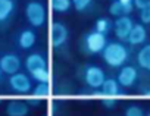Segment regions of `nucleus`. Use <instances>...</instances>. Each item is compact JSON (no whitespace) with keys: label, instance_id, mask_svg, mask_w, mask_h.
I'll use <instances>...</instances> for the list:
<instances>
[{"label":"nucleus","instance_id":"7c9ffc66","mask_svg":"<svg viewBox=\"0 0 150 116\" xmlns=\"http://www.w3.org/2000/svg\"><path fill=\"white\" fill-rule=\"evenodd\" d=\"M146 116H150V112H149V113H147V115H146Z\"/></svg>","mask_w":150,"mask_h":116},{"label":"nucleus","instance_id":"2eb2a0df","mask_svg":"<svg viewBox=\"0 0 150 116\" xmlns=\"http://www.w3.org/2000/svg\"><path fill=\"white\" fill-rule=\"evenodd\" d=\"M137 63L141 69L150 72V44H146L140 49L137 54Z\"/></svg>","mask_w":150,"mask_h":116},{"label":"nucleus","instance_id":"2f4dec72","mask_svg":"<svg viewBox=\"0 0 150 116\" xmlns=\"http://www.w3.org/2000/svg\"><path fill=\"white\" fill-rule=\"evenodd\" d=\"M0 100H2V98H0Z\"/></svg>","mask_w":150,"mask_h":116},{"label":"nucleus","instance_id":"423d86ee","mask_svg":"<svg viewBox=\"0 0 150 116\" xmlns=\"http://www.w3.org/2000/svg\"><path fill=\"white\" fill-rule=\"evenodd\" d=\"M9 85L13 91L16 93H21V94H25V93H30L33 90V82L30 79L28 75L22 74V72H18L15 75H11L9 78Z\"/></svg>","mask_w":150,"mask_h":116},{"label":"nucleus","instance_id":"b1692460","mask_svg":"<svg viewBox=\"0 0 150 116\" xmlns=\"http://www.w3.org/2000/svg\"><path fill=\"white\" fill-rule=\"evenodd\" d=\"M140 21H141L143 25L150 24V5H147L146 8H143L140 11Z\"/></svg>","mask_w":150,"mask_h":116},{"label":"nucleus","instance_id":"1a4fd4ad","mask_svg":"<svg viewBox=\"0 0 150 116\" xmlns=\"http://www.w3.org/2000/svg\"><path fill=\"white\" fill-rule=\"evenodd\" d=\"M137 78H138L137 69H135L134 66H127V65H124V66L119 69V72H118L116 81H118V84H119L121 87L129 88V87H132V85L135 84Z\"/></svg>","mask_w":150,"mask_h":116},{"label":"nucleus","instance_id":"39448f33","mask_svg":"<svg viewBox=\"0 0 150 116\" xmlns=\"http://www.w3.org/2000/svg\"><path fill=\"white\" fill-rule=\"evenodd\" d=\"M68 37H69L68 28L62 22H53L50 25V43L54 49L65 46V43L68 41Z\"/></svg>","mask_w":150,"mask_h":116},{"label":"nucleus","instance_id":"f3484780","mask_svg":"<svg viewBox=\"0 0 150 116\" xmlns=\"http://www.w3.org/2000/svg\"><path fill=\"white\" fill-rule=\"evenodd\" d=\"M50 93H52L50 82H38V84L34 87V90H33V96L37 97V98H44V97H47Z\"/></svg>","mask_w":150,"mask_h":116},{"label":"nucleus","instance_id":"dca6fc26","mask_svg":"<svg viewBox=\"0 0 150 116\" xmlns=\"http://www.w3.org/2000/svg\"><path fill=\"white\" fill-rule=\"evenodd\" d=\"M15 11L13 0H0V22H5L11 18Z\"/></svg>","mask_w":150,"mask_h":116},{"label":"nucleus","instance_id":"4be33fe9","mask_svg":"<svg viewBox=\"0 0 150 116\" xmlns=\"http://www.w3.org/2000/svg\"><path fill=\"white\" fill-rule=\"evenodd\" d=\"M72 6L78 12H86L93 6V0H71Z\"/></svg>","mask_w":150,"mask_h":116},{"label":"nucleus","instance_id":"7ed1b4c3","mask_svg":"<svg viewBox=\"0 0 150 116\" xmlns=\"http://www.w3.org/2000/svg\"><path fill=\"white\" fill-rule=\"evenodd\" d=\"M83 43H84V49L88 54H99L105 50L108 40H106V35L93 30V31H90L84 35Z\"/></svg>","mask_w":150,"mask_h":116},{"label":"nucleus","instance_id":"5701e85b","mask_svg":"<svg viewBox=\"0 0 150 116\" xmlns=\"http://www.w3.org/2000/svg\"><path fill=\"white\" fill-rule=\"evenodd\" d=\"M125 116H146V115H144L141 107H138L135 104H131L125 109Z\"/></svg>","mask_w":150,"mask_h":116},{"label":"nucleus","instance_id":"6e6552de","mask_svg":"<svg viewBox=\"0 0 150 116\" xmlns=\"http://www.w3.org/2000/svg\"><path fill=\"white\" fill-rule=\"evenodd\" d=\"M0 69L8 75H15L21 69V59L13 53L3 54L0 57Z\"/></svg>","mask_w":150,"mask_h":116},{"label":"nucleus","instance_id":"bb28decb","mask_svg":"<svg viewBox=\"0 0 150 116\" xmlns=\"http://www.w3.org/2000/svg\"><path fill=\"white\" fill-rule=\"evenodd\" d=\"M147 5H150V0H134V8H137L138 11H141Z\"/></svg>","mask_w":150,"mask_h":116},{"label":"nucleus","instance_id":"f8f14e48","mask_svg":"<svg viewBox=\"0 0 150 116\" xmlns=\"http://www.w3.org/2000/svg\"><path fill=\"white\" fill-rule=\"evenodd\" d=\"M28 112H30L28 103L21 101V100H13L6 106L8 116H27Z\"/></svg>","mask_w":150,"mask_h":116},{"label":"nucleus","instance_id":"a211bd4d","mask_svg":"<svg viewBox=\"0 0 150 116\" xmlns=\"http://www.w3.org/2000/svg\"><path fill=\"white\" fill-rule=\"evenodd\" d=\"M112 27H113V24H112V21H110L109 18H99V19L96 21L94 31H97V32L106 35V34L112 30Z\"/></svg>","mask_w":150,"mask_h":116},{"label":"nucleus","instance_id":"ddd939ff","mask_svg":"<svg viewBox=\"0 0 150 116\" xmlns=\"http://www.w3.org/2000/svg\"><path fill=\"white\" fill-rule=\"evenodd\" d=\"M102 96H106V97H121L122 96V90H121V85L118 84L116 79H106L102 85Z\"/></svg>","mask_w":150,"mask_h":116},{"label":"nucleus","instance_id":"a878e982","mask_svg":"<svg viewBox=\"0 0 150 116\" xmlns=\"http://www.w3.org/2000/svg\"><path fill=\"white\" fill-rule=\"evenodd\" d=\"M119 2L122 3V6L125 9V13L129 15L132 12V9H134V0H119Z\"/></svg>","mask_w":150,"mask_h":116},{"label":"nucleus","instance_id":"cd10ccee","mask_svg":"<svg viewBox=\"0 0 150 116\" xmlns=\"http://www.w3.org/2000/svg\"><path fill=\"white\" fill-rule=\"evenodd\" d=\"M40 100H41V98H37V97L31 96V97H28L27 103H28V104H31V106H38V104H40Z\"/></svg>","mask_w":150,"mask_h":116},{"label":"nucleus","instance_id":"9b49d317","mask_svg":"<svg viewBox=\"0 0 150 116\" xmlns=\"http://www.w3.org/2000/svg\"><path fill=\"white\" fill-rule=\"evenodd\" d=\"M25 68L27 71L31 74L37 69H46L47 68V62H46V57L41 53H33L27 57L25 60Z\"/></svg>","mask_w":150,"mask_h":116},{"label":"nucleus","instance_id":"0eeeda50","mask_svg":"<svg viewBox=\"0 0 150 116\" xmlns=\"http://www.w3.org/2000/svg\"><path fill=\"white\" fill-rule=\"evenodd\" d=\"M134 27V21L125 15V16H121V18H116V21L113 22V30H115V35L118 37V40L121 41H127L128 40V35L131 32Z\"/></svg>","mask_w":150,"mask_h":116},{"label":"nucleus","instance_id":"f03ea898","mask_svg":"<svg viewBox=\"0 0 150 116\" xmlns=\"http://www.w3.org/2000/svg\"><path fill=\"white\" fill-rule=\"evenodd\" d=\"M25 16L34 28H40L46 22V8L38 0H31L25 6Z\"/></svg>","mask_w":150,"mask_h":116},{"label":"nucleus","instance_id":"c85d7f7f","mask_svg":"<svg viewBox=\"0 0 150 116\" xmlns=\"http://www.w3.org/2000/svg\"><path fill=\"white\" fill-rule=\"evenodd\" d=\"M141 94H143L144 97H149V98H150V88H143V90H141Z\"/></svg>","mask_w":150,"mask_h":116},{"label":"nucleus","instance_id":"f257e3e1","mask_svg":"<svg viewBox=\"0 0 150 116\" xmlns=\"http://www.w3.org/2000/svg\"><path fill=\"white\" fill-rule=\"evenodd\" d=\"M102 57L108 66L110 68H122L127 60L129 59V51L127 46L119 41H110L106 44L105 50L102 51Z\"/></svg>","mask_w":150,"mask_h":116},{"label":"nucleus","instance_id":"4468645a","mask_svg":"<svg viewBox=\"0 0 150 116\" xmlns=\"http://www.w3.org/2000/svg\"><path fill=\"white\" fill-rule=\"evenodd\" d=\"M35 40H37V35L33 30H24V31H21V34L18 37V44L21 49L28 50L35 44Z\"/></svg>","mask_w":150,"mask_h":116},{"label":"nucleus","instance_id":"20e7f679","mask_svg":"<svg viewBox=\"0 0 150 116\" xmlns=\"http://www.w3.org/2000/svg\"><path fill=\"white\" fill-rule=\"evenodd\" d=\"M83 78H84L86 84L94 90L102 88L103 82L106 81V75H105L103 69L96 65H87L83 71Z\"/></svg>","mask_w":150,"mask_h":116},{"label":"nucleus","instance_id":"393cba45","mask_svg":"<svg viewBox=\"0 0 150 116\" xmlns=\"http://www.w3.org/2000/svg\"><path fill=\"white\" fill-rule=\"evenodd\" d=\"M102 104L106 107V109H113L116 106V98L115 97H106V96H102Z\"/></svg>","mask_w":150,"mask_h":116},{"label":"nucleus","instance_id":"c756f323","mask_svg":"<svg viewBox=\"0 0 150 116\" xmlns=\"http://www.w3.org/2000/svg\"><path fill=\"white\" fill-rule=\"evenodd\" d=\"M0 77H2V69H0Z\"/></svg>","mask_w":150,"mask_h":116},{"label":"nucleus","instance_id":"6ab92c4d","mask_svg":"<svg viewBox=\"0 0 150 116\" xmlns=\"http://www.w3.org/2000/svg\"><path fill=\"white\" fill-rule=\"evenodd\" d=\"M72 2L71 0H52V9L57 13H65L71 9Z\"/></svg>","mask_w":150,"mask_h":116},{"label":"nucleus","instance_id":"412c9836","mask_svg":"<svg viewBox=\"0 0 150 116\" xmlns=\"http://www.w3.org/2000/svg\"><path fill=\"white\" fill-rule=\"evenodd\" d=\"M30 75L37 82H50V72H49L47 68L46 69H37V71L31 72Z\"/></svg>","mask_w":150,"mask_h":116},{"label":"nucleus","instance_id":"9d476101","mask_svg":"<svg viewBox=\"0 0 150 116\" xmlns=\"http://www.w3.org/2000/svg\"><path fill=\"white\" fill-rule=\"evenodd\" d=\"M147 40V31H146V27L143 24H134L129 35H128V43L131 46H140V44H144V41Z\"/></svg>","mask_w":150,"mask_h":116},{"label":"nucleus","instance_id":"aec40b11","mask_svg":"<svg viewBox=\"0 0 150 116\" xmlns=\"http://www.w3.org/2000/svg\"><path fill=\"white\" fill-rule=\"evenodd\" d=\"M109 13L115 18H121V16H125V9L122 6V3L119 0H112V3L109 5Z\"/></svg>","mask_w":150,"mask_h":116}]
</instances>
